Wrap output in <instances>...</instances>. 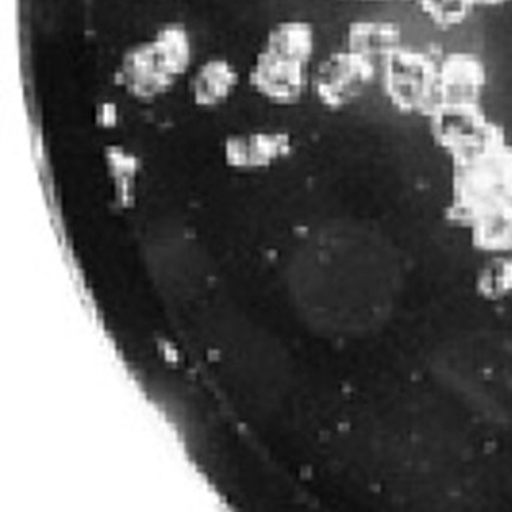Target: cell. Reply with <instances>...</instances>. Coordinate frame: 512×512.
I'll use <instances>...</instances> for the list:
<instances>
[{
	"instance_id": "obj_1",
	"label": "cell",
	"mask_w": 512,
	"mask_h": 512,
	"mask_svg": "<svg viewBox=\"0 0 512 512\" xmlns=\"http://www.w3.org/2000/svg\"><path fill=\"white\" fill-rule=\"evenodd\" d=\"M194 61V43L182 23H166L149 40L123 53L115 82L131 99L153 102L174 89Z\"/></svg>"
},
{
	"instance_id": "obj_2",
	"label": "cell",
	"mask_w": 512,
	"mask_h": 512,
	"mask_svg": "<svg viewBox=\"0 0 512 512\" xmlns=\"http://www.w3.org/2000/svg\"><path fill=\"white\" fill-rule=\"evenodd\" d=\"M437 66L439 59L426 51L403 46L378 71L383 94L400 112L431 117L439 107Z\"/></svg>"
},
{
	"instance_id": "obj_3",
	"label": "cell",
	"mask_w": 512,
	"mask_h": 512,
	"mask_svg": "<svg viewBox=\"0 0 512 512\" xmlns=\"http://www.w3.org/2000/svg\"><path fill=\"white\" fill-rule=\"evenodd\" d=\"M377 77V66L344 48L316 66L310 87L319 104L339 110L360 99Z\"/></svg>"
},
{
	"instance_id": "obj_4",
	"label": "cell",
	"mask_w": 512,
	"mask_h": 512,
	"mask_svg": "<svg viewBox=\"0 0 512 512\" xmlns=\"http://www.w3.org/2000/svg\"><path fill=\"white\" fill-rule=\"evenodd\" d=\"M429 120L439 141L468 161L501 146L498 128L481 107L441 105Z\"/></svg>"
},
{
	"instance_id": "obj_5",
	"label": "cell",
	"mask_w": 512,
	"mask_h": 512,
	"mask_svg": "<svg viewBox=\"0 0 512 512\" xmlns=\"http://www.w3.org/2000/svg\"><path fill=\"white\" fill-rule=\"evenodd\" d=\"M310 64L262 48L249 69V86L269 104L288 107L303 99L310 87Z\"/></svg>"
},
{
	"instance_id": "obj_6",
	"label": "cell",
	"mask_w": 512,
	"mask_h": 512,
	"mask_svg": "<svg viewBox=\"0 0 512 512\" xmlns=\"http://www.w3.org/2000/svg\"><path fill=\"white\" fill-rule=\"evenodd\" d=\"M486 68L477 54L454 51L439 59L437 92L439 107H481L485 94Z\"/></svg>"
},
{
	"instance_id": "obj_7",
	"label": "cell",
	"mask_w": 512,
	"mask_h": 512,
	"mask_svg": "<svg viewBox=\"0 0 512 512\" xmlns=\"http://www.w3.org/2000/svg\"><path fill=\"white\" fill-rule=\"evenodd\" d=\"M403 46V32L390 20H359L347 28V50L370 61L378 71Z\"/></svg>"
},
{
	"instance_id": "obj_8",
	"label": "cell",
	"mask_w": 512,
	"mask_h": 512,
	"mask_svg": "<svg viewBox=\"0 0 512 512\" xmlns=\"http://www.w3.org/2000/svg\"><path fill=\"white\" fill-rule=\"evenodd\" d=\"M238 84V69L228 59H208L190 77V99L197 107H220L231 99Z\"/></svg>"
},
{
	"instance_id": "obj_9",
	"label": "cell",
	"mask_w": 512,
	"mask_h": 512,
	"mask_svg": "<svg viewBox=\"0 0 512 512\" xmlns=\"http://www.w3.org/2000/svg\"><path fill=\"white\" fill-rule=\"evenodd\" d=\"M290 149L287 133L257 131L248 135L230 136L225 143V156L238 167H259L270 164Z\"/></svg>"
},
{
	"instance_id": "obj_10",
	"label": "cell",
	"mask_w": 512,
	"mask_h": 512,
	"mask_svg": "<svg viewBox=\"0 0 512 512\" xmlns=\"http://www.w3.org/2000/svg\"><path fill=\"white\" fill-rule=\"evenodd\" d=\"M315 30L305 20H283L275 23L265 36L264 50L311 64L315 54Z\"/></svg>"
},
{
	"instance_id": "obj_11",
	"label": "cell",
	"mask_w": 512,
	"mask_h": 512,
	"mask_svg": "<svg viewBox=\"0 0 512 512\" xmlns=\"http://www.w3.org/2000/svg\"><path fill=\"white\" fill-rule=\"evenodd\" d=\"M427 20L441 28H455L467 22L475 10L470 0H418Z\"/></svg>"
},
{
	"instance_id": "obj_12",
	"label": "cell",
	"mask_w": 512,
	"mask_h": 512,
	"mask_svg": "<svg viewBox=\"0 0 512 512\" xmlns=\"http://www.w3.org/2000/svg\"><path fill=\"white\" fill-rule=\"evenodd\" d=\"M95 123L100 128H113L117 126L118 120H120V112H118L117 104H113L110 100H104L95 107L94 112Z\"/></svg>"
},
{
	"instance_id": "obj_13",
	"label": "cell",
	"mask_w": 512,
	"mask_h": 512,
	"mask_svg": "<svg viewBox=\"0 0 512 512\" xmlns=\"http://www.w3.org/2000/svg\"><path fill=\"white\" fill-rule=\"evenodd\" d=\"M470 2L477 9V7H498V5L508 4L511 0H470Z\"/></svg>"
},
{
	"instance_id": "obj_14",
	"label": "cell",
	"mask_w": 512,
	"mask_h": 512,
	"mask_svg": "<svg viewBox=\"0 0 512 512\" xmlns=\"http://www.w3.org/2000/svg\"><path fill=\"white\" fill-rule=\"evenodd\" d=\"M352 2H369V4H385V2H406V0H352Z\"/></svg>"
}]
</instances>
